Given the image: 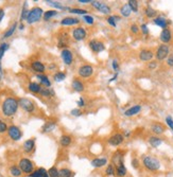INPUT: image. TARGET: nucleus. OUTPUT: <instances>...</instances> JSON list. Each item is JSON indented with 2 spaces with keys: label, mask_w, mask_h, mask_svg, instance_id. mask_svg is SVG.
I'll return each mask as SVG.
<instances>
[{
  "label": "nucleus",
  "mask_w": 173,
  "mask_h": 177,
  "mask_svg": "<svg viewBox=\"0 0 173 177\" xmlns=\"http://www.w3.org/2000/svg\"><path fill=\"white\" fill-rule=\"evenodd\" d=\"M30 177H49L48 174V170L44 168H39L37 170H34L30 174Z\"/></svg>",
  "instance_id": "5701e85b"
},
{
  "label": "nucleus",
  "mask_w": 173,
  "mask_h": 177,
  "mask_svg": "<svg viewBox=\"0 0 173 177\" xmlns=\"http://www.w3.org/2000/svg\"><path fill=\"white\" fill-rule=\"evenodd\" d=\"M72 37L74 40L77 41H82L86 39L87 37V31L84 27H77L72 30Z\"/></svg>",
  "instance_id": "6e6552de"
},
{
  "label": "nucleus",
  "mask_w": 173,
  "mask_h": 177,
  "mask_svg": "<svg viewBox=\"0 0 173 177\" xmlns=\"http://www.w3.org/2000/svg\"><path fill=\"white\" fill-rule=\"evenodd\" d=\"M73 176H74V173L70 169L62 168L60 170V177H73Z\"/></svg>",
  "instance_id": "72a5a7b5"
},
{
  "label": "nucleus",
  "mask_w": 173,
  "mask_h": 177,
  "mask_svg": "<svg viewBox=\"0 0 173 177\" xmlns=\"http://www.w3.org/2000/svg\"><path fill=\"white\" fill-rule=\"evenodd\" d=\"M159 39H160V41H162V43H165V45H167L168 43H170L171 39H172V32H171L170 29H169V28L162 29V33H160Z\"/></svg>",
  "instance_id": "dca6fc26"
},
{
  "label": "nucleus",
  "mask_w": 173,
  "mask_h": 177,
  "mask_svg": "<svg viewBox=\"0 0 173 177\" xmlns=\"http://www.w3.org/2000/svg\"><path fill=\"white\" fill-rule=\"evenodd\" d=\"M36 78L39 80V84L46 86V88H49L51 86V82L49 81L47 76H45V74H37Z\"/></svg>",
  "instance_id": "bb28decb"
},
{
  "label": "nucleus",
  "mask_w": 173,
  "mask_h": 177,
  "mask_svg": "<svg viewBox=\"0 0 173 177\" xmlns=\"http://www.w3.org/2000/svg\"><path fill=\"white\" fill-rule=\"evenodd\" d=\"M105 175L107 177H110V176H116V168H115V166L113 163H108L107 166H106L105 168Z\"/></svg>",
  "instance_id": "2f4dec72"
},
{
  "label": "nucleus",
  "mask_w": 173,
  "mask_h": 177,
  "mask_svg": "<svg viewBox=\"0 0 173 177\" xmlns=\"http://www.w3.org/2000/svg\"><path fill=\"white\" fill-rule=\"evenodd\" d=\"M18 103L19 106L27 112H33L35 110V104L33 101H31L30 99H27V98H21V99L18 100Z\"/></svg>",
  "instance_id": "1a4fd4ad"
},
{
  "label": "nucleus",
  "mask_w": 173,
  "mask_h": 177,
  "mask_svg": "<svg viewBox=\"0 0 173 177\" xmlns=\"http://www.w3.org/2000/svg\"><path fill=\"white\" fill-rule=\"evenodd\" d=\"M149 143H150V145H151V146L158 147L162 143V140L159 138V137H157V136H152V137H150V138H149Z\"/></svg>",
  "instance_id": "7c9ffc66"
},
{
  "label": "nucleus",
  "mask_w": 173,
  "mask_h": 177,
  "mask_svg": "<svg viewBox=\"0 0 173 177\" xmlns=\"http://www.w3.org/2000/svg\"><path fill=\"white\" fill-rule=\"evenodd\" d=\"M9 127H8L7 123L2 120H0V134H5V132H8Z\"/></svg>",
  "instance_id": "de8ad7c7"
},
{
  "label": "nucleus",
  "mask_w": 173,
  "mask_h": 177,
  "mask_svg": "<svg viewBox=\"0 0 173 177\" xmlns=\"http://www.w3.org/2000/svg\"><path fill=\"white\" fill-rule=\"evenodd\" d=\"M93 72H95V70H93V67L91 65H89V64H85V65L80 66V68L78 69L79 76H80V78H82V79L90 78V76H93Z\"/></svg>",
  "instance_id": "39448f33"
},
{
  "label": "nucleus",
  "mask_w": 173,
  "mask_h": 177,
  "mask_svg": "<svg viewBox=\"0 0 173 177\" xmlns=\"http://www.w3.org/2000/svg\"><path fill=\"white\" fill-rule=\"evenodd\" d=\"M53 79L55 82H62V81H64L66 79V73H64V72H56L53 76Z\"/></svg>",
  "instance_id": "37998d69"
},
{
  "label": "nucleus",
  "mask_w": 173,
  "mask_h": 177,
  "mask_svg": "<svg viewBox=\"0 0 173 177\" xmlns=\"http://www.w3.org/2000/svg\"><path fill=\"white\" fill-rule=\"evenodd\" d=\"M22 149H24V153L30 154L34 151L35 149V140L34 139H29V140H26L22 144Z\"/></svg>",
  "instance_id": "a211bd4d"
},
{
  "label": "nucleus",
  "mask_w": 173,
  "mask_h": 177,
  "mask_svg": "<svg viewBox=\"0 0 173 177\" xmlns=\"http://www.w3.org/2000/svg\"><path fill=\"white\" fill-rule=\"evenodd\" d=\"M139 31H140V29H139V27L137 26V24H132L131 26V32L133 33V34H138Z\"/></svg>",
  "instance_id": "603ef678"
},
{
  "label": "nucleus",
  "mask_w": 173,
  "mask_h": 177,
  "mask_svg": "<svg viewBox=\"0 0 173 177\" xmlns=\"http://www.w3.org/2000/svg\"><path fill=\"white\" fill-rule=\"evenodd\" d=\"M70 114L74 117H80L81 114H82V111H81L80 108H74V109H72L71 111H70Z\"/></svg>",
  "instance_id": "864d4df0"
},
{
  "label": "nucleus",
  "mask_w": 173,
  "mask_h": 177,
  "mask_svg": "<svg viewBox=\"0 0 173 177\" xmlns=\"http://www.w3.org/2000/svg\"><path fill=\"white\" fill-rule=\"evenodd\" d=\"M83 20H84L86 24H90V26H93V24H95V18L90 15H84L83 16Z\"/></svg>",
  "instance_id": "49530a36"
},
{
  "label": "nucleus",
  "mask_w": 173,
  "mask_h": 177,
  "mask_svg": "<svg viewBox=\"0 0 173 177\" xmlns=\"http://www.w3.org/2000/svg\"><path fill=\"white\" fill-rule=\"evenodd\" d=\"M142 166L151 172H156L160 169V161L151 155H147L142 158Z\"/></svg>",
  "instance_id": "f03ea898"
},
{
  "label": "nucleus",
  "mask_w": 173,
  "mask_h": 177,
  "mask_svg": "<svg viewBox=\"0 0 173 177\" xmlns=\"http://www.w3.org/2000/svg\"><path fill=\"white\" fill-rule=\"evenodd\" d=\"M126 174H128V170L124 166V162L116 166V177H124L126 176Z\"/></svg>",
  "instance_id": "393cba45"
},
{
  "label": "nucleus",
  "mask_w": 173,
  "mask_h": 177,
  "mask_svg": "<svg viewBox=\"0 0 173 177\" xmlns=\"http://www.w3.org/2000/svg\"><path fill=\"white\" fill-rule=\"evenodd\" d=\"M18 166L20 168V170L22 171V173L24 174H29L30 175L31 173L34 171V163L31 159L29 158H21L18 162Z\"/></svg>",
  "instance_id": "20e7f679"
},
{
  "label": "nucleus",
  "mask_w": 173,
  "mask_h": 177,
  "mask_svg": "<svg viewBox=\"0 0 173 177\" xmlns=\"http://www.w3.org/2000/svg\"><path fill=\"white\" fill-rule=\"evenodd\" d=\"M16 28H17V24H12V27L9 29V30L7 31V32L3 34V38H9V37H11L12 35L14 34V32H15V30H16Z\"/></svg>",
  "instance_id": "58836bf2"
},
{
  "label": "nucleus",
  "mask_w": 173,
  "mask_h": 177,
  "mask_svg": "<svg viewBox=\"0 0 173 177\" xmlns=\"http://www.w3.org/2000/svg\"><path fill=\"white\" fill-rule=\"evenodd\" d=\"M3 17H5V10L2 8H0V22L3 19Z\"/></svg>",
  "instance_id": "680f3d73"
},
{
  "label": "nucleus",
  "mask_w": 173,
  "mask_h": 177,
  "mask_svg": "<svg viewBox=\"0 0 173 177\" xmlns=\"http://www.w3.org/2000/svg\"><path fill=\"white\" fill-rule=\"evenodd\" d=\"M117 76H118V73H117V72H116V73H115V76H113V78L109 80V83H110V82H114V81L116 80V79H117Z\"/></svg>",
  "instance_id": "0e129e2a"
},
{
  "label": "nucleus",
  "mask_w": 173,
  "mask_h": 177,
  "mask_svg": "<svg viewBox=\"0 0 173 177\" xmlns=\"http://www.w3.org/2000/svg\"><path fill=\"white\" fill-rule=\"evenodd\" d=\"M81 20L76 17H65L61 20L62 26H74V24H79Z\"/></svg>",
  "instance_id": "4be33fe9"
},
{
  "label": "nucleus",
  "mask_w": 173,
  "mask_h": 177,
  "mask_svg": "<svg viewBox=\"0 0 173 177\" xmlns=\"http://www.w3.org/2000/svg\"><path fill=\"white\" fill-rule=\"evenodd\" d=\"M71 86H72V89H73L74 91H77V92H83V91L85 90L84 84H83L82 81H80L79 79H74V80L72 81Z\"/></svg>",
  "instance_id": "aec40b11"
},
{
  "label": "nucleus",
  "mask_w": 173,
  "mask_h": 177,
  "mask_svg": "<svg viewBox=\"0 0 173 177\" xmlns=\"http://www.w3.org/2000/svg\"><path fill=\"white\" fill-rule=\"evenodd\" d=\"M78 105H79V107H84L85 106V101H84V99H83L82 97H81L80 100L78 101Z\"/></svg>",
  "instance_id": "052dcab7"
},
{
  "label": "nucleus",
  "mask_w": 173,
  "mask_h": 177,
  "mask_svg": "<svg viewBox=\"0 0 173 177\" xmlns=\"http://www.w3.org/2000/svg\"><path fill=\"white\" fill-rule=\"evenodd\" d=\"M31 68H32L33 71L37 72V73H44L46 70V67L41 62L39 61H34L31 63Z\"/></svg>",
  "instance_id": "6ab92c4d"
},
{
  "label": "nucleus",
  "mask_w": 173,
  "mask_h": 177,
  "mask_svg": "<svg viewBox=\"0 0 173 177\" xmlns=\"http://www.w3.org/2000/svg\"><path fill=\"white\" fill-rule=\"evenodd\" d=\"M90 164H91V166L95 169H101V168H103V166H107L108 160H107V158H105V157H96L90 161Z\"/></svg>",
  "instance_id": "4468645a"
},
{
  "label": "nucleus",
  "mask_w": 173,
  "mask_h": 177,
  "mask_svg": "<svg viewBox=\"0 0 173 177\" xmlns=\"http://www.w3.org/2000/svg\"><path fill=\"white\" fill-rule=\"evenodd\" d=\"M117 20H120V18L118 16H108L107 17V24H110L112 27H116L117 26Z\"/></svg>",
  "instance_id": "c03bdc74"
},
{
  "label": "nucleus",
  "mask_w": 173,
  "mask_h": 177,
  "mask_svg": "<svg viewBox=\"0 0 173 177\" xmlns=\"http://www.w3.org/2000/svg\"><path fill=\"white\" fill-rule=\"evenodd\" d=\"M132 13V10L130 9L129 5H123L121 8H120V14H121L123 17H129Z\"/></svg>",
  "instance_id": "f704fd0d"
},
{
  "label": "nucleus",
  "mask_w": 173,
  "mask_h": 177,
  "mask_svg": "<svg viewBox=\"0 0 173 177\" xmlns=\"http://www.w3.org/2000/svg\"><path fill=\"white\" fill-rule=\"evenodd\" d=\"M169 53H170V48H169L168 45H160L159 47L157 48L155 53V57L157 58L158 61H164L165 58H168Z\"/></svg>",
  "instance_id": "423d86ee"
},
{
  "label": "nucleus",
  "mask_w": 173,
  "mask_h": 177,
  "mask_svg": "<svg viewBox=\"0 0 173 177\" xmlns=\"http://www.w3.org/2000/svg\"><path fill=\"white\" fill-rule=\"evenodd\" d=\"M128 5L130 7V9L132 10V12H134V13L138 12V1H136V0H129Z\"/></svg>",
  "instance_id": "ea45409f"
},
{
  "label": "nucleus",
  "mask_w": 173,
  "mask_h": 177,
  "mask_svg": "<svg viewBox=\"0 0 173 177\" xmlns=\"http://www.w3.org/2000/svg\"><path fill=\"white\" fill-rule=\"evenodd\" d=\"M8 135L13 141H18L21 139L22 137V132L20 130V128L16 125H11L9 126V130H8Z\"/></svg>",
  "instance_id": "9b49d317"
},
{
  "label": "nucleus",
  "mask_w": 173,
  "mask_h": 177,
  "mask_svg": "<svg viewBox=\"0 0 173 177\" xmlns=\"http://www.w3.org/2000/svg\"><path fill=\"white\" fill-rule=\"evenodd\" d=\"M132 166L134 169H138L139 166V160L136 159V158H133L132 159Z\"/></svg>",
  "instance_id": "13d9d810"
},
{
  "label": "nucleus",
  "mask_w": 173,
  "mask_h": 177,
  "mask_svg": "<svg viewBox=\"0 0 173 177\" xmlns=\"http://www.w3.org/2000/svg\"><path fill=\"white\" fill-rule=\"evenodd\" d=\"M167 64H168L169 67H173V54L168 56V58H167Z\"/></svg>",
  "instance_id": "6e6d98bb"
},
{
  "label": "nucleus",
  "mask_w": 173,
  "mask_h": 177,
  "mask_svg": "<svg viewBox=\"0 0 173 177\" xmlns=\"http://www.w3.org/2000/svg\"><path fill=\"white\" fill-rule=\"evenodd\" d=\"M124 135H122L121 133H116V134L112 135L109 138L107 139V143L110 146H119L123 143L124 141Z\"/></svg>",
  "instance_id": "9d476101"
},
{
  "label": "nucleus",
  "mask_w": 173,
  "mask_h": 177,
  "mask_svg": "<svg viewBox=\"0 0 173 177\" xmlns=\"http://www.w3.org/2000/svg\"><path fill=\"white\" fill-rule=\"evenodd\" d=\"M61 57L63 60L64 64L67 66H70L73 62V54L69 49H63L61 52Z\"/></svg>",
  "instance_id": "ddd939ff"
},
{
  "label": "nucleus",
  "mask_w": 173,
  "mask_h": 177,
  "mask_svg": "<svg viewBox=\"0 0 173 177\" xmlns=\"http://www.w3.org/2000/svg\"><path fill=\"white\" fill-rule=\"evenodd\" d=\"M140 30L142 31V33H143L145 35H148V34H149V29H148V26H147V24H141Z\"/></svg>",
  "instance_id": "4d7b16f0"
},
{
  "label": "nucleus",
  "mask_w": 173,
  "mask_h": 177,
  "mask_svg": "<svg viewBox=\"0 0 173 177\" xmlns=\"http://www.w3.org/2000/svg\"><path fill=\"white\" fill-rule=\"evenodd\" d=\"M79 2L83 3V5H86V3H91L90 0H79Z\"/></svg>",
  "instance_id": "e2e57ef3"
},
{
  "label": "nucleus",
  "mask_w": 173,
  "mask_h": 177,
  "mask_svg": "<svg viewBox=\"0 0 173 177\" xmlns=\"http://www.w3.org/2000/svg\"><path fill=\"white\" fill-rule=\"evenodd\" d=\"M47 3L49 5H51V7H53V8H55V9H59V10H69L68 8H65V7H63V5H61L60 2H57V1H47Z\"/></svg>",
  "instance_id": "79ce46f5"
},
{
  "label": "nucleus",
  "mask_w": 173,
  "mask_h": 177,
  "mask_svg": "<svg viewBox=\"0 0 173 177\" xmlns=\"http://www.w3.org/2000/svg\"><path fill=\"white\" fill-rule=\"evenodd\" d=\"M88 47L93 53H97V54L101 53L102 51L105 50L104 43L101 40H98V39H90L88 41Z\"/></svg>",
  "instance_id": "0eeeda50"
},
{
  "label": "nucleus",
  "mask_w": 173,
  "mask_h": 177,
  "mask_svg": "<svg viewBox=\"0 0 173 177\" xmlns=\"http://www.w3.org/2000/svg\"><path fill=\"white\" fill-rule=\"evenodd\" d=\"M48 174L49 177H60V170L56 166H51L48 170Z\"/></svg>",
  "instance_id": "a19ab883"
},
{
  "label": "nucleus",
  "mask_w": 173,
  "mask_h": 177,
  "mask_svg": "<svg viewBox=\"0 0 173 177\" xmlns=\"http://www.w3.org/2000/svg\"><path fill=\"white\" fill-rule=\"evenodd\" d=\"M166 122H167V124H168L169 127L171 128V130L173 132V119H172V117L171 116L166 117Z\"/></svg>",
  "instance_id": "3c124183"
},
{
  "label": "nucleus",
  "mask_w": 173,
  "mask_h": 177,
  "mask_svg": "<svg viewBox=\"0 0 173 177\" xmlns=\"http://www.w3.org/2000/svg\"><path fill=\"white\" fill-rule=\"evenodd\" d=\"M112 66H113V69H114V71L117 72L118 70H119V64H118V61H116V60H114V61H113Z\"/></svg>",
  "instance_id": "5fc2aeb1"
},
{
  "label": "nucleus",
  "mask_w": 173,
  "mask_h": 177,
  "mask_svg": "<svg viewBox=\"0 0 173 177\" xmlns=\"http://www.w3.org/2000/svg\"><path fill=\"white\" fill-rule=\"evenodd\" d=\"M145 16H147L148 18H153V17H155L156 16L157 12H156L153 8H151L149 5V7H147V9L145 10Z\"/></svg>",
  "instance_id": "4c0bfd02"
},
{
  "label": "nucleus",
  "mask_w": 173,
  "mask_h": 177,
  "mask_svg": "<svg viewBox=\"0 0 173 177\" xmlns=\"http://www.w3.org/2000/svg\"><path fill=\"white\" fill-rule=\"evenodd\" d=\"M43 16H44L43 9L39 7H34L31 10H29V13H28V16H27L26 20L29 24H35V22L39 21Z\"/></svg>",
  "instance_id": "7ed1b4c3"
},
{
  "label": "nucleus",
  "mask_w": 173,
  "mask_h": 177,
  "mask_svg": "<svg viewBox=\"0 0 173 177\" xmlns=\"http://www.w3.org/2000/svg\"><path fill=\"white\" fill-rule=\"evenodd\" d=\"M124 162V152L121 151V150H117V151L115 152L112 156V162L115 166V168L117 166H119L120 163H123Z\"/></svg>",
  "instance_id": "f8f14e48"
},
{
  "label": "nucleus",
  "mask_w": 173,
  "mask_h": 177,
  "mask_svg": "<svg viewBox=\"0 0 173 177\" xmlns=\"http://www.w3.org/2000/svg\"><path fill=\"white\" fill-rule=\"evenodd\" d=\"M153 56H154V53L151 50L143 49L139 52V60L142 62H150L153 58Z\"/></svg>",
  "instance_id": "f3484780"
},
{
  "label": "nucleus",
  "mask_w": 173,
  "mask_h": 177,
  "mask_svg": "<svg viewBox=\"0 0 173 177\" xmlns=\"http://www.w3.org/2000/svg\"><path fill=\"white\" fill-rule=\"evenodd\" d=\"M151 130L154 133V134L160 135L165 132V127L160 123H154L153 125L151 126Z\"/></svg>",
  "instance_id": "473e14b6"
},
{
  "label": "nucleus",
  "mask_w": 173,
  "mask_h": 177,
  "mask_svg": "<svg viewBox=\"0 0 173 177\" xmlns=\"http://www.w3.org/2000/svg\"><path fill=\"white\" fill-rule=\"evenodd\" d=\"M9 49V43H3L0 45V61H1V58L3 57V55H5V51Z\"/></svg>",
  "instance_id": "a18cd8bd"
},
{
  "label": "nucleus",
  "mask_w": 173,
  "mask_h": 177,
  "mask_svg": "<svg viewBox=\"0 0 173 177\" xmlns=\"http://www.w3.org/2000/svg\"><path fill=\"white\" fill-rule=\"evenodd\" d=\"M41 95L44 98H51L54 97V91L51 88H43L41 91Z\"/></svg>",
  "instance_id": "c9c22d12"
},
{
  "label": "nucleus",
  "mask_w": 173,
  "mask_h": 177,
  "mask_svg": "<svg viewBox=\"0 0 173 177\" xmlns=\"http://www.w3.org/2000/svg\"><path fill=\"white\" fill-rule=\"evenodd\" d=\"M156 66H157V62L152 61V62H150V63H149V65H148V68H149V69H155Z\"/></svg>",
  "instance_id": "bf43d9fd"
},
{
  "label": "nucleus",
  "mask_w": 173,
  "mask_h": 177,
  "mask_svg": "<svg viewBox=\"0 0 173 177\" xmlns=\"http://www.w3.org/2000/svg\"><path fill=\"white\" fill-rule=\"evenodd\" d=\"M154 24H156V26L160 27V28L162 29H166L168 28V24H170V22L168 21V20L166 19L165 17H162V16H158V17H155L154 18Z\"/></svg>",
  "instance_id": "b1692460"
},
{
  "label": "nucleus",
  "mask_w": 173,
  "mask_h": 177,
  "mask_svg": "<svg viewBox=\"0 0 173 177\" xmlns=\"http://www.w3.org/2000/svg\"><path fill=\"white\" fill-rule=\"evenodd\" d=\"M56 15H57V11H56V10H50V11H47L44 13V20L48 21L50 18L54 17V16H56Z\"/></svg>",
  "instance_id": "e433bc0d"
},
{
  "label": "nucleus",
  "mask_w": 173,
  "mask_h": 177,
  "mask_svg": "<svg viewBox=\"0 0 173 177\" xmlns=\"http://www.w3.org/2000/svg\"><path fill=\"white\" fill-rule=\"evenodd\" d=\"M26 7H27V2H24V9H22L21 16H20V21H22V20L27 19V16H28L29 10H27V9H26Z\"/></svg>",
  "instance_id": "8fccbe9b"
},
{
  "label": "nucleus",
  "mask_w": 173,
  "mask_h": 177,
  "mask_svg": "<svg viewBox=\"0 0 173 177\" xmlns=\"http://www.w3.org/2000/svg\"><path fill=\"white\" fill-rule=\"evenodd\" d=\"M9 173L12 175L13 177H20L24 173L20 170V168L18 166H12L9 169Z\"/></svg>",
  "instance_id": "c756f323"
},
{
  "label": "nucleus",
  "mask_w": 173,
  "mask_h": 177,
  "mask_svg": "<svg viewBox=\"0 0 173 177\" xmlns=\"http://www.w3.org/2000/svg\"><path fill=\"white\" fill-rule=\"evenodd\" d=\"M24 24H20V26H19V29H20V30H24Z\"/></svg>",
  "instance_id": "338daca9"
},
{
  "label": "nucleus",
  "mask_w": 173,
  "mask_h": 177,
  "mask_svg": "<svg viewBox=\"0 0 173 177\" xmlns=\"http://www.w3.org/2000/svg\"><path fill=\"white\" fill-rule=\"evenodd\" d=\"M71 141H72V138L69 135H63V136L60 138V144L63 147H67L71 144Z\"/></svg>",
  "instance_id": "cd10ccee"
},
{
  "label": "nucleus",
  "mask_w": 173,
  "mask_h": 177,
  "mask_svg": "<svg viewBox=\"0 0 173 177\" xmlns=\"http://www.w3.org/2000/svg\"><path fill=\"white\" fill-rule=\"evenodd\" d=\"M69 11L73 14H80V15H86L87 11L83 9H69Z\"/></svg>",
  "instance_id": "09e8293b"
},
{
  "label": "nucleus",
  "mask_w": 173,
  "mask_h": 177,
  "mask_svg": "<svg viewBox=\"0 0 173 177\" xmlns=\"http://www.w3.org/2000/svg\"><path fill=\"white\" fill-rule=\"evenodd\" d=\"M95 9H97L99 12L103 14H109L110 13V8L108 7L106 3L104 2H100V1H91L90 3Z\"/></svg>",
  "instance_id": "2eb2a0df"
},
{
  "label": "nucleus",
  "mask_w": 173,
  "mask_h": 177,
  "mask_svg": "<svg viewBox=\"0 0 173 177\" xmlns=\"http://www.w3.org/2000/svg\"><path fill=\"white\" fill-rule=\"evenodd\" d=\"M141 111V106L140 105H134L132 107H130L129 109H126L124 111V116L126 117H133L138 114Z\"/></svg>",
  "instance_id": "412c9836"
},
{
  "label": "nucleus",
  "mask_w": 173,
  "mask_h": 177,
  "mask_svg": "<svg viewBox=\"0 0 173 177\" xmlns=\"http://www.w3.org/2000/svg\"><path fill=\"white\" fill-rule=\"evenodd\" d=\"M28 88L31 92L33 93H41V85L38 84V83H35V82H31L30 84L28 85Z\"/></svg>",
  "instance_id": "c85d7f7f"
},
{
  "label": "nucleus",
  "mask_w": 173,
  "mask_h": 177,
  "mask_svg": "<svg viewBox=\"0 0 173 177\" xmlns=\"http://www.w3.org/2000/svg\"><path fill=\"white\" fill-rule=\"evenodd\" d=\"M56 68V65H54V64H51V65H49V69L50 70H53Z\"/></svg>",
  "instance_id": "69168bd1"
},
{
  "label": "nucleus",
  "mask_w": 173,
  "mask_h": 177,
  "mask_svg": "<svg viewBox=\"0 0 173 177\" xmlns=\"http://www.w3.org/2000/svg\"><path fill=\"white\" fill-rule=\"evenodd\" d=\"M56 127V123L54 121H48L44 124V126L41 127V132L43 133H51L52 130H54V128Z\"/></svg>",
  "instance_id": "a878e982"
},
{
  "label": "nucleus",
  "mask_w": 173,
  "mask_h": 177,
  "mask_svg": "<svg viewBox=\"0 0 173 177\" xmlns=\"http://www.w3.org/2000/svg\"><path fill=\"white\" fill-rule=\"evenodd\" d=\"M18 107H19L18 100L13 97H10V98H7V99L3 101L2 105H1V110H2L3 116L13 117L14 114L17 112Z\"/></svg>",
  "instance_id": "f257e3e1"
}]
</instances>
